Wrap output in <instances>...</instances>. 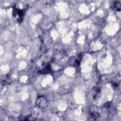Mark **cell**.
I'll use <instances>...</instances> for the list:
<instances>
[{
    "label": "cell",
    "instance_id": "obj_3",
    "mask_svg": "<svg viewBox=\"0 0 121 121\" xmlns=\"http://www.w3.org/2000/svg\"><path fill=\"white\" fill-rule=\"evenodd\" d=\"M90 114L94 118H98L100 115L98 110L96 107H93L90 109Z\"/></svg>",
    "mask_w": 121,
    "mask_h": 121
},
{
    "label": "cell",
    "instance_id": "obj_1",
    "mask_svg": "<svg viewBox=\"0 0 121 121\" xmlns=\"http://www.w3.org/2000/svg\"><path fill=\"white\" fill-rule=\"evenodd\" d=\"M12 14L13 16L18 22H21L22 21L25 15V10L14 7L13 8Z\"/></svg>",
    "mask_w": 121,
    "mask_h": 121
},
{
    "label": "cell",
    "instance_id": "obj_5",
    "mask_svg": "<svg viewBox=\"0 0 121 121\" xmlns=\"http://www.w3.org/2000/svg\"><path fill=\"white\" fill-rule=\"evenodd\" d=\"M52 69L49 65H47L43 69H42L40 72L42 74H47L50 73Z\"/></svg>",
    "mask_w": 121,
    "mask_h": 121
},
{
    "label": "cell",
    "instance_id": "obj_2",
    "mask_svg": "<svg viewBox=\"0 0 121 121\" xmlns=\"http://www.w3.org/2000/svg\"><path fill=\"white\" fill-rule=\"evenodd\" d=\"M46 99L43 96H40L37 98L36 101V104L39 107L43 108L46 105Z\"/></svg>",
    "mask_w": 121,
    "mask_h": 121
},
{
    "label": "cell",
    "instance_id": "obj_4",
    "mask_svg": "<svg viewBox=\"0 0 121 121\" xmlns=\"http://www.w3.org/2000/svg\"><path fill=\"white\" fill-rule=\"evenodd\" d=\"M121 3L120 1H116L113 3L112 8L113 10L116 11H120L121 10Z\"/></svg>",
    "mask_w": 121,
    "mask_h": 121
}]
</instances>
